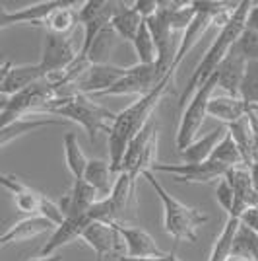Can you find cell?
<instances>
[{"instance_id":"obj_1","label":"cell","mask_w":258,"mask_h":261,"mask_svg":"<svg viewBox=\"0 0 258 261\" xmlns=\"http://www.w3.org/2000/svg\"><path fill=\"white\" fill-rule=\"evenodd\" d=\"M250 4H252L250 0L239 2V6H237L231 22L227 23L223 30H219L214 45L206 51V55L202 57V61L198 63L196 70L192 72V76L188 78L183 94H181V106H186V101L192 98L194 92L202 86L206 80H210V78L214 76L217 66L223 63V59H225L227 55H229V51L233 49V45H235V41L239 39V35L245 30V20H247V12H248V8H250Z\"/></svg>"},{"instance_id":"obj_3","label":"cell","mask_w":258,"mask_h":261,"mask_svg":"<svg viewBox=\"0 0 258 261\" xmlns=\"http://www.w3.org/2000/svg\"><path fill=\"white\" fill-rule=\"evenodd\" d=\"M45 115H58L64 121H74L80 127H84L89 137V141L95 142L97 133H109L117 113L109 111L103 106H99L95 99L84 94H74L62 99L51 101Z\"/></svg>"},{"instance_id":"obj_7","label":"cell","mask_w":258,"mask_h":261,"mask_svg":"<svg viewBox=\"0 0 258 261\" xmlns=\"http://www.w3.org/2000/svg\"><path fill=\"white\" fill-rule=\"evenodd\" d=\"M151 172H163V174H171L177 181L181 184H212L219 181L221 177H225L227 168L219 164L212 162H200V164H159L155 162Z\"/></svg>"},{"instance_id":"obj_46","label":"cell","mask_w":258,"mask_h":261,"mask_svg":"<svg viewBox=\"0 0 258 261\" xmlns=\"http://www.w3.org/2000/svg\"><path fill=\"white\" fill-rule=\"evenodd\" d=\"M254 109H256V111H258V108H254Z\"/></svg>"},{"instance_id":"obj_14","label":"cell","mask_w":258,"mask_h":261,"mask_svg":"<svg viewBox=\"0 0 258 261\" xmlns=\"http://www.w3.org/2000/svg\"><path fill=\"white\" fill-rule=\"evenodd\" d=\"M60 125H66V121L49 117V115H29V117H23V119L12 121L8 125L0 127V148H4L6 144H10V142L27 135V133L45 129V127H60Z\"/></svg>"},{"instance_id":"obj_24","label":"cell","mask_w":258,"mask_h":261,"mask_svg":"<svg viewBox=\"0 0 258 261\" xmlns=\"http://www.w3.org/2000/svg\"><path fill=\"white\" fill-rule=\"evenodd\" d=\"M227 130H229V135L233 137L237 148H239V152H241L243 166L250 168L252 162H254V137H252V130H250V125H248L247 117L237 121V123L227 125Z\"/></svg>"},{"instance_id":"obj_13","label":"cell","mask_w":258,"mask_h":261,"mask_svg":"<svg viewBox=\"0 0 258 261\" xmlns=\"http://www.w3.org/2000/svg\"><path fill=\"white\" fill-rule=\"evenodd\" d=\"M89 224H91V220H89L87 215H84V217L64 218V220H62V224H58V226H56V230L53 232V236H51L49 242L43 246L41 255H53V253H56L60 248L68 246L70 242L82 238L84 230H86Z\"/></svg>"},{"instance_id":"obj_28","label":"cell","mask_w":258,"mask_h":261,"mask_svg":"<svg viewBox=\"0 0 258 261\" xmlns=\"http://www.w3.org/2000/svg\"><path fill=\"white\" fill-rule=\"evenodd\" d=\"M231 255L237 257H245L248 261H258V234L254 230L247 228L245 224H241L233 240V251Z\"/></svg>"},{"instance_id":"obj_5","label":"cell","mask_w":258,"mask_h":261,"mask_svg":"<svg viewBox=\"0 0 258 261\" xmlns=\"http://www.w3.org/2000/svg\"><path fill=\"white\" fill-rule=\"evenodd\" d=\"M124 6V2H111V0H87L78 8L80 23L84 25V41L82 47L78 49V59H84L89 49V45L93 43L97 33L105 30L113 16Z\"/></svg>"},{"instance_id":"obj_21","label":"cell","mask_w":258,"mask_h":261,"mask_svg":"<svg viewBox=\"0 0 258 261\" xmlns=\"http://www.w3.org/2000/svg\"><path fill=\"white\" fill-rule=\"evenodd\" d=\"M78 23H80L78 8H76L74 2H68V0H66L64 6H60V8H56L53 14H49V18H47L41 25L45 28V32L72 37Z\"/></svg>"},{"instance_id":"obj_42","label":"cell","mask_w":258,"mask_h":261,"mask_svg":"<svg viewBox=\"0 0 258 261\" xmlns=\"http://www.w3.org/2000/svg\"><path fill=\"white\" fill-rule=\"evenodd\" d=\"M227 261H248V259H245V257H237V255H231Z\"/></svg>"},{"instance_id":"obj_27","label":"cell","mask_w":258,"mask_h":261,"mask_svg":"<svg viewBox=\"0 0 258 261\" xmlns=\"http://www.w3.org/2000/svg\"><path fill=\"white\" fill-rule=\"evenodd\" d=\"M64 160L68 172L74 175V179H82L87 166V156L80 148L78 135L74 130H68L64 135Z\"/></svg>"},{"instance_id":"obj_6","label":"cell","mask_w":258,"mask_h":261,"mask_svg":"<svg viewBox=\"0 0 258 261\" xmlns=\"http://www.w3.org/2000/svg\"><path fill=\"white\" fill-rule=\"evenodd\" d=\"M78 57V49L72 43V37L56 35V33L45 32L43 43H41V59L37 65L47 74L62 72L72 65Z\"/></svg>"},{"instance_id":"obj_25","label":"cell","mask_w":258,"mask_h":261,"mask_svg":"<svg viewBox=\"0 0 258 261\" xmlns=\"http://www.w3.org/2000/svg\"><path fill=\"white\" fill-rule=\"evenodd\" d=\"M115 43H117V33L113 32L111 25H107L105 30L97 33L93 43L87 49L84 61H87L89 65H109V57H111Z\"/></svg>"},{"instance_id":"obj_45","label":"cell","mask_w":258,"mask_h":261,"mask_svg":"<svg viewBox=\"0 0 258 261\" xmlns=\"http://www.w3.org/2000/svg\"><path fill=\"white\" fill-rule=\"evenodd\" d=\"M0 63H2V55H0Z\"/></svg>"},{"instance_id":"obj_40","label":"cell","mask_w":258,"mask_h":261,"mask_svg":"<svg viewBox=\"0 0 258 261\" xmlns=\"http://www.w3.org/2000/svg\"><path fill=\"white\" fill-rule=\"evenodd\" d=\"M29 261H64V257L60 253H53V255H39V257H33Z\"/></svg>"},{"instance_id":"obj_41","label":"cell","mask_w":258,"mask_h":261,"mask_svg":"<svg viewBox=\"0 0 258 261\" xmlns=\"http://www.w3.org/2000/svg\"><path fill=\"white\" fill-rule=\"evenodd\" d=\"M157 261H181L177 255H175V251H169V253H165L163 257H159Z\"/></svg>"},{"instance_id":"obj_17","label":"cell","mask_w":258,"mask_h":261,"mask_svg":"<svg viewBox=\"0 0 258 261\" xmlns=\"http://www.w3.org/2000/svg\"><path fill=\"white\" fill-rule=\"evenodd\" d=\"M250 106H247L241 98H231V96H217L212 98L208 103V115L214 119L221 121L223 125H231L237 121L245 119L250 111Z\"/></svg>"},{"instance_id":"obj_44","label":"cell","mask_w":258,"mask_h":261,"mask_svg":"<svg viewBox=\"0 0 258 261\" xmlns=\"http://www.w3.org/2000/svg\"><path fill=\"white\" fill-rule=\"evenodd\" d=\"M95 261H103V259H101V257H95Z\"/></svg>"},{"instance_id":"obj_2","label":"cell","mask_w":258,"mask_h":261,"mask_svg":"<svg viewBox=\"0 0 258 261\" xmlns=\"http://www.w3.org/2000/svg\"><path fill=\"white\" fill-rule=\"evenodd\" d=\"M144 177L148 179L155 195L159 197L163 205V230L177 242H196L198 240V228L208 222V217L202 215L198 208L188 207L175 197L159 184L153 172H144Z\"/></svg>"},{"instance_id":"obj_33","label":"cell","mask_w":258,"mask_h":261,"mask_svg":"<svg viewBox=\"0 0 258 261\" xmlns=\"http://www.w3.org/2000/svg\"><path fill=\"white\" fill-rule=\"evenodd\" d=\"M235 49L247 63L248 61H258V32L245 28L243 33L239 35V39L235 41Z\"/></svg>"},{"instance_id":"obj_30","label":"cell","mask_w":258,"mask_h":261,"mask_svg":"<svg viewBox=\"0 0 258 261\" xmlns=\"http://www.w3.org/2000/svg\"><path fill=\"white\" fill-rule=\"evenodd\" d=\"M132 45H134V49H136L138 63H140V65H155V63H157V49H155V43H153V37H151L150 30H148L146 20L142 22L140 30L136 33Z\"/></svg>"},{"instance_id":"obj_37","label":"cell","mask_w":258,"mask_h":261,"mask_svg":"<svg viewBox=\"0 0 258 261\" xmlns=\"http://www.w3.org/2000/svg\"><path fill=\"white\" fill-rule=\"evenodd\" d=\"M245 28L247 30H252V32H258V4H250V8L247 12V20H245Z\"/></svg>"},{"instance_id":"obj_15","label":"cell","mask_w":258,"mask_h":261,"mask_svg":"<svg viewBox=\"0 0 258 261\" xmlns=\"http://www.w3.org/2000/svg\"><path fill=\"white\" fill-rule=\"evenodd\" d=\"M45 78V72L41 70V66L37 65H18V66H10L8 74L4 78V84H2V90H0V96H6L10 98L14 94L22 92L25 88L33 86L37 82H41Z\"/></svg>"},{"instance_id":"obj_4","label":"cell","mask_w":258,"mask_h":261,"mask_svg":"<svg viewBox=\"0 0 258 261\" xmlns=\"http://www.w3.org/2000/svg\"><path fill=\"white\" fill-rule=\"evenodd\" d=\"M215 88H217V74H214L210 80H206L204 84L192 94V98L186 101L183 117H181V125L177 130V141H175L179 152H183L190 142L196 141V135L200 133L202 123L208 117V103L212 99Z\"/></svg>"},{"instance_id":"obj_36","label":"cell","mask_w":258,"mask_h":261,"mask_svg":"<svg viewBox=\"0 0 258 261\" xmlns=\"http://www.w3.org/2000/svg\"><path fill=\"white\" fill-rule=\"evenodd\" d=\"M241 224H245L247 228L258 232V208H247L241 215Z\"/></svg>"},{"instance_id":"obj_35","label":"cell","mask_w":258,"mask_h":261,"mask_svg":"<svg viewBox=\"0 0 258 261\" xmlns=\"http://www.w3.org/2000/svg\"><path fill=\"white\" fill-rule=\"evenodd\" d=\"M130 6L140 14L142 20H150L151 16L157 12V8H159V2H157V0H136V2H132Z\"/></svg>"},{"instance_id":"obj_16","label":"cell","mask_w":258,"mask_h":261,"mask_svg":"<svg viewBox=\"0 0 258 261\" xmlns=\"http://www.w3.org/2000/svg\"><path fill=\"white\" fill-rule=\"evenodd\" d=\"M210 25H212V14H208V12H196L194 20L188 23V28L183 32L181 45H179V49H177L175 57L171 59V65H169V70H171V72L177 70L179 63H181L184 57L192 51V47L200 41V37L208 32V28H210Z\"/></svg>"},{"instance_id":"obj_18","label":"cell","mask_w":258,"mask_h":261,"mask_svg":"<svg viewBox=\"0 0 258 261\" xmlns=\"http://www.w3.org/2000/svg\"><path fill=\"white\" fill-rule=\"evenodd\" d=\"M115 174L111 170V164L109 160H101V158H93V160H87L86 172H84V181L87 185H91L95 189V193L99 199H107L113 191V185H115Z\"/></svg>"},{"instance_id":"obj_43","label":"cell","mask_w":258,"mask_h":261,"mask_svg":"<svg viewBox=\"0 0 258 261\" xmlns=\"http://www.w3.org/2000/svg\"><path fill=\"white\" fill-rule=\"evenodd\" d=\"M0 248H4V244H2V240H0Z\"/></svg>"},{"instance_id":"obj_12","label":"cell","mask_w":258,"mask_h":261,"mask_svg":"<svg viewBox=\"0 0 258 261\" xmlns=\"http://www.w3.org/2000/svg\"><path fill=\"white\" fill-rule=\"evenodd\" d=\"M99 201L95 189L91 185H87L84 179H74V185L70 189V193H66L58 207L62 211L64 218L68 217H84L87 215V211Z\"/></svg>"},{"instance_id":"obj_32","label":"cell","mask_w":258,"mask_h":261,"mask_svg":"<svg viewBox=\"0 0 258 261\" xmlns=\"http://www.w3.org/2000/svg\"><path fill=\"white\" fill-rule=\"evenodd\" d=\"M239 98L250 108H258V61H248L245 65Z\"/></svg>"},{"instance_id":"obj_20","label":"cell","mask_w":258,"mask_h":261,"mask_svg":"<svg viewBox=\"0 0 258 261\" xmlns=\"http://www.w3.org/2000/svg\"><path fill=\"white\" fill-rule=\"evenodd\" d=\"M227 127L225 125H219L217 129H214L212 133H208L202 139H196L194 142H190L186 148H184L181 156H183L184 164H200V162H208L210 156L214 152L215 144L225 137Z\"/></svg>"},{"instance_id":"obj_38","label":"cell","mask_w":258,"mask_h":261,"mask_svg":"<svg viewBox=\"0 0 258 261\" xmlns=\"http://www.w3.org/2000/svg\"><path fill=\"white\" fill-rule=\"evenodd\" d=\"M12 25H16V23L12 22L10 10H6L4 4L0 2V32H2V30H8V28H12Z\"/></svg>"},{"instance_id":"obj_34","label":"cell","mask_w":258,"mask_h":261,"mask_svg":"<svg viewBox=\"0 0 258 261\" xmlns=\"http://www.w3.org/2000/svg\"><path fill=\"white\" fill-rule=\"evenodd\" d=\"M215 197H217L219 207L223 208L227 215H231V213H233V208H235V191H233V187H231V184L227 181L225 177H221V179L217 181V187H215Z\"/></svg>"},{"instance_id":"obj_23","label":"cell","mask_w":258,"mask_h":261,"mask_svg":"<svg viewBox=\"0 0 258 261\" xmlns=\"http://www.w3.org/2000/svg\"><path fill=\"white\" fill-rule=\"evenodd\" d=\"M142 22H144V20L140 18V14L134 10L130 4L124 2V6L113 16V20H111L109 25L113 28V32L117 33V37L132 43L134 37H136V33H138V30H140Z\"/></svg>"},{"instance_id":"obj_8","label":"cell","mask_w":258,"mask_h":261,"mask_svg":"<svg viewBox=\"0 0 258 261\" xmlns=\"http://www.w3.org/2000/svg\"><path fill=\"white\" fill-rule=\"evenodd\" d=\"M118 236L122 238V244L128 251V257H138V259H159L165 255V251L157 246V242L151 238L146 230L138 226H130L124 222H111Z\"/></svg>"},{"instance_id":"obj_39","label":"cell","mask_w":258,"mask_h":261,"mask_svg":"<svg viewBox=\"0 0 258 261\" xmlns=\"http://www.w3.org/2000/svg\"><path fill=\"white\" fill-rule=\"evenodd\" d=\"M10 66H12L10 61H4V63L0 65V90H2V84H4V78H6V74H8Z\"/></svg>"},{"instance_id":"obj_26","label":"cell","mask_w":258,"mask_h":261,"mask_svg":"<svg viewBox=\"0 0 258 261\" xmlns=\"http://www.w3.org/2000/svg\"><path fill=\"white\" fill-rule=\"evenodd\" d=\"M241 226V218L239 217H227V222L219 232V236L215 240L214 248L210 251V259L208 261H227L231 257L233 251V240H235L237 230Z\"/></svg>"},{"instance_id":"obj_11","label":"cell","mask_w":258,"mask_h":261,"mask_svg":"<svg viewBox=\"0 0 258 261\" xmlns=\"http://www.w3.org/2000/svg\"><path fill=\"white\" fill-rule=\"evenodd\" d=\"M245 65L247 61L237 53L235 45L229 51L223 63L217 66L215 74H217V88H221L225 92V96L231 98H239V90H241V82H243V74H245Z\"/></svg>"},{"instance_id":"obj_29","label":"cell","mask_w":258,"mask_h":261,"mask_svg":"<svg viewBox=\"0 0 258 261\" xmlns=\"http://www.w3.org/2000/svg\"><path fill=\"white\" fill-rule=\"evenodd\" d=\"M210 160L215 164H219V166H225L227 170H229V168H235V166H243L241 152H239V148H237L233 137L229 135V130L225 133V137L215 144Z\"/></svg>"},{"instance_id":"obj_31","label":"cell","mask_w":258,"mask_h":261,"mask_svg":"<svg viewBox=\"0 0 258 261\" xmlns=\"http://www.w3.org/2000/svg\"><path fill=\"white\" fill-rule=\"evenodd\" d=\"M12 197H14V205L20 213L27 215V217H39L41 203L45 199L43 193H39V191H35L23 184L16 193H12Z\"/></svg>"},{"instance_id":"obj_19","label":"cell","mask_w":258,"mask_h":261,"mask_svg":"<svg viewBox=\"0 0 258 261\" xmlns=\"http://www.w3.org/2000/svg\"><path fill=\"white\" fill-rule=\"evenodd\" d=\"M53 228V224L43 217H25L23 220L16 222L10 230H6L0 240L4 246L8 244H16V242H25V240H31L39 234H45Z\"/></svg>"},{"instance_id":"obj_10","label":"cell","mask_w":258,"mask_h":261,"mask_svg":"<svg viewBox=\"0 0 258 261\" xmlns=\"http://www.w3.org/2000/svg\"><path fill=\"white\" fill-rule=\"evenodd\" d=\"M82 240L95 251V255L101 259H105L107 255H118L120 248L124 246L122 238L118 236V232L111 222L109 224L107 222H91L84 230Z\"/></svg>"},{"instance_id":"obj_22","label":"cell","mask_w":258,"mask_h":261,"mask_svg":"<svg viewBox=\"0 0 258 261\" xmlns=\"http://www.w3.org/2000/svg\"><path fill=\"white\" fill-rule=\"evenodd\" d=\"M66 0H45L37 2L31 6H23L18 10H10L12 22L14 23H29V25H41L49 18V14H53L56 8L64 6Z\"/></svg>"},{"instance_id":"obj_9","label":"cell","mask_w":258,"mask_h":261,"mask_svg":"<svg viewBox=\"0 0 258 261\" xmlns=\"http://www.w3.org/2000/svg\"><path fill=\"white\" fill-rule=\"evenodd\" d=\"M126 74V66H115V65H91L82 76L76 80L74 90L78 94L84 96H97L111 88L118 78Z\"/></svg>"}]
</instances>
